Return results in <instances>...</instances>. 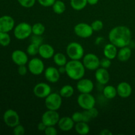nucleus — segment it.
I'll return each mask as SVG.
<instances>
[{
	"label": "nucleus",
	"instance_id": "obj_1",
	"mask_svg": "<svg viewBox=\"0 0 135 135\" xmlns=\"http://www.w3.org/2000/svg\"><path fill=\"white\" fill-rule=\"evenodd\" d=\"M131 31L125 26H117L110 30L108 38L110 43L117 47H125L131 42Z\"/></svg>",
	"mask_w": 135,
	"mask_h": 135
},
{
	"label": "nucleus",
	"instance_id": "obj_2",
	"mask_svg": "<svg viewBox=\"0 0 135 135\" xmlns=\"http://www.w3.org/2000/svg\"><path fill=\"white\" fill-rule=\"evenodd\" d=\"M66 74L71 79L79 80L83 79L85 75V67L83 62L79 60H72L68 61L65 65Z\"/></svg>",
	"mask_w": 135,
	"mask_h": 135
},
{
	"label": "nucleus",
	"instance_id": "obj_3",
	"mask_svg": "<svg viewBox=\"0 0 135 135\" xmlns=\"http://www.w3.org/2000/svg\"><path fill=\"white\" fill-rule=\"evenodd\" d=\"M66 53L67 56L72 60H80L84 57V50L80 44L73 42L67 46Z\"/></svg>",
	"mask_w": 135,
	"mask_h": 135
},
{
	"label": "nucleus",
	"instance_id": "obj_4",
	"mask_svg": "<svg viewBox=\"0 0 135 135\" xmlns=\"http://www.w3.org/2000/svg\"><path fill=\"white\" fill-rule=\"evenodd\" d=\"M32 34V26L27 22H21L18 24L14 29V35L18 40L26 39L30 37Z\"/></svg>",
	"mask_w": 135,
	"mask_h": 135
},
{
	"label": "nucleus",
	"instance_id": "obj_5",
	"mask_svg": "<svg viewBox=\"0 0 135 135\" xmlns=\"http://www.w3.org/2000/svg\"><path fill=\"white\" fill-rule=\"evenodd\" d=\"M45 105L47 109L57 111L62 105V97L59 94L50 93L45 98Z\"/></svg>",
	"mask_w": 135,
	"mask_h": 135
},
{
	"label": "nucleus",
	"instance_id": "obj_6",
	"mask_svg": "<svg viewBox=\"0 0 135 135\" xmlns=\"http://www.w3.org/2000/svg\"><path fill=\"white\" fill-rule=\"evenodd\" d=\"M77 103L84 110H88L95 106L96 100L90 93H80L77 98Z\"/></svg>",
	"mask_w": 135,
	"mask_h": 135
},
{
	"label": "nucleus",
	"instance_id": "obj_7",
	"mask_svg": "<svg viewBox=\"0 0 135 135\" xmlns=\"http://www.w3.org/2000/svg\"><path fill=\"white\" fill-rule=\"evenodd\" d=\"M83 63L86 69L90 71H94L100 66V60L98 57L94 54H86L83 58Z\"/></svg>",
	"mask_w": 135,
	"mask_h": 135
},
{
	"label": "nucleus",
	"instance_id": "obj_8",
	"mask_svg": "<svg viewBox=\"0 0 135 135\" xmlns=\"http://www.w3.org/2000/svg\"><path fill=\"white\" fill-rule=\"evenodd\" d=\"M74 32L75 34L80 38H88L92 36L94 30L91 25L85 22H80L75 25Z\"/></svg>",
	"mask_w": 135,
	"mask_h": 135
},
{
	"label": "nucleus",
	"instance_id": "obj_9",
	"mask_svg": "<svg viewBox=\"0 0 135 135\" xmlns=\"http://www.w3.org/2000/svg\"><path fill=\"white\" fill-rule=\"evenodd\" d=\"M59 114L57 111L47 109L42 116V121L46 126H55L59 121Z\"/></svg>",
	"mask_w": 135,
	"mask_h": 135
},
{
	"label": "nucleus",
	"instance_id": "obj_10",
	"mask_svg": "<svg viewBox=\"0 0 135 135\" xmlns=\"http://www.w3.org/2000/svg\"><path fill=\"white\" fill-rule=\"evenodd\" d=\"M44 67L43 61L38 57L32 58L28 63V71L34 75H41L44 71Z\"/></svg>",
	"mask_w": 135,
	"mask_h": 135
},
{
	"label": "nucleus",
	"instance_id": "obj_11",
	"mask_svg": "<svg viewBox=\"0 0 135 135\" xmlns=\"http://www.w3.org/2000/svg\"><path fill=\"white\" fill-rule=\"evenodd\" d=\"M3 120L5 123L9 127H16L20 124V117L17 112L9 109L5 112L3 115Z\"/></svg>",
	"mask_w": 135,
	"mask_h": 135
},
{
	"label": "nucleus",
	"instance_id": "obj_12",
	"mask_svg": "<svg viewBox=\"0 0 135 135\" xmlns=\"http://www.w3.org/2000/svg\"><path fill=\"white\" fill-rule=\"evenodd\" d=\"M33 93L38 98H46L51 93V88L47 83H39L34 86Z\"/></svg>",
	"mask_w": 135,
	"mask_h": 135
},
{
	"label": "nucleus",
	"instance_id": "obj_13",
	"mask_svg": "<svg viewBox=\"0 0 135 135\" xmlns=\"http://www.w3.org/2000/svg\"><path fill=\"white\" fill-rule=\"evenodd\" d=\"M76 88L80 93H90L94 89V83L90 79L83 78L78 80Z\"/></svg>",
	"mask_w": 135,
	"mask_h": 135
},
{
	"label": "nucleus",
	"instance_id": "obj_14",
	"mask_svg": "<svg viewBox=\"0 0 135 135\" xmlns=\"http://www.w3.org/2000/svg\"><path fill=\"white\" fill-rule=\"evenodd\" d=\"M95 78L99 84L102 85L107 84L110 79V75L107 69L103 67H99L95 72Z\"/></svg>",
	"mask_w": 135,
	"mask_h": 135
},
{
	"label": "nucleus",
	"instance_id": "obj_15",
	"mask_svg": "<svg viewBox=\"0 0 135 135\" xmlns=\"http://www.w3.org/2000/svg\"><path fill=\"white\" fill-rule=\"evenodd\" d=\"M15 26V21L11 17L8 15L0 17V32H9L13 30Z\"/></svg>",
	"mask_w": 135,
	"mask_h": 135
},
{
	"label": "nucleus",
	"instance_id": "obj_16",
	"mask_svg": "<svg viewBox=\"0 0 135 135\" xmlns=\"http://www.w3.org/2000/svg\"><path fill=\"white\" fill-rule=\"evenodd\" d=\"M60 75L58 69L51 66L48 67L44 71L45 79L47 80V81L51 83H55L58 82L60 78Z\"/></svg>",
	"mask_w": 135,
	"mask_h": 135
},
{
	"label": "nucleus",
	"instance_id": "obj_17",
	"mask_svg": "<svg viewBox=\"0 0 135 135\" xmlns=\"http://www.w3.org/2000/svg\"><path fill=\"white\" fill-rule=\"evenodd\" d=\"M11 58L13 61L18 66L26 65L28 61V57L27 54L22 50H17L13 51Z\"/></svg>",
	"mask_w": 135,
	"mask_h": 135
},
{
	"label": "nucleus",
	"instance_id": "obj_18",
	"mask_svg": "<svg viewBox=\"0 0 135 135\" xmlns=\"http://www.w3.org/2000/svg\"><path fill=\"white\" fill-rule=\"evenodd\" d=\"M38 54L42 58L45 59H51L55 54L54 48L48 44H42L39 47Z\"/></svg>",
	"mask_w": 135,
	"mask_h": 135
},
{
	"label": "nucleus",
	"instance_id": "obj_19",
	"mask_svg": "<svg viewBox=\"0 0 135 135\" xmlns=\"http://www.w3.org/2000/svg\"><path fill=\"white\" fill-rule=\"evenodd\" d=\"M117 95L122 98H127L132 94V87L127 82H121L117 86Z\"/></svg>",
	"mask_w": 135,
	"mask_h": 135
},
{
	"label": "nucleus",
	"instance_id": "obj_20",
	"mask_svg": "<svg viewBox=\"0 0 135 135\" xmlns=\"http://www.w3.org/2000/svg\"><path fill=\"white\" fill-rule=\"evenodd\" d=\"M59 129L63 132L70 131L75 127V122L71 117H63L59 119L57 123Z\"/></svg>",
	"mask_w": 135,
	"mask_h": 135
},
{
	"label": "nucleus",
	"instance_id": "obj_21",
	"mask_svg": "<svg viewBox=\"0 0 135 135\" xmlns=\"http://www.w3.org/2000/svg\"><path fill=\"white\" fill-rule=\"evenodd\" d=\"M117 52L118 51H117V47L112 43L106 44L104 48V56L111 60L114 59L117 57Z\"/></svg>",
	"mask_w": 135,
	"mask_h": 135
},
{
	"label": "nucleus",
	"instance_id": "obj_22",
	"mask_svg": "<svg viewBox=\"0 0 135 135\" xmlns=\"http://www.w3.org/2000/svg\"><path fill=\"white\" fill-rule=\"evenodd\" d=\"M131 55V49L128 47V46H125V47H123L120 48V50L117 52V57L120 61L126 62L130 59Z\"/></svg>",
	"mask_w": 135,
	"mask_h": 135
},
{
	"label": "nucleus",
	"instance_id": "obj_23",
	"mask_svg": "<svg viewBox=\"0 0 135 135\" xmlns=\"http://www.w3.org/2000/svg\"><path fill=\"white\" fill-rule=\"evenodd\" d=\"M103 94L107 99L112 100V99L115 98L117 95V88L112 85L106 86L103 89Z\"/></svg>",
	"mask_w": 135,
	"mask_h": 135
},
{
	"label": "nucleus",
	"instance_id": "obj_24",
	"mask_svg": "<svg viewBox=\"0 0 135 135\" xmlns=\"http://www.w3.org/2000/svg\"><path fill=\"white\" fill-rule=\"evenodd\" d=\"M75 129L76 133L80 135H86L88 134L90 132V127L88 125V123L83 121L76 123L75 125Z\"/></svg>",
	"mask_w": 135,
	"mask_h": 135
},
{
	"label": "nucleus",
	"instance_id": "obj_25",
	"mask_svg": "<svg viewBox=\"0 0 135 135\" xmlns=\"http://www.w3.org/2000/svg\"><path fill=\"white\" fill-rule=\"evenodd\" d=\"M74 94L73 87L69 84H67L61 87L59 91V94L61 96L62 98H71Z\"/></svg>",
	"mask_w": 135,
	"mask_h": 135
},
{
	"label": "nucleus",
	"instance_id": "obj_26",
	"mask_svg": "<svg viewBox=\"0 0 135 135\" xmlns=\"http://www.w3.org/2000/svg\"><path fill=\"white\" fill-rule=\"evenodd\" d=\"M54 61L56 65L61 67V66H65L67 61V57L62 53H57V54H54Z\"/></svg>",
	"mask_w": 135,
	"mask_h": 135
},
{
	"label": "nucleus",
	"instance_id": "obj_27",
	"mask_svg": "<svg viewBox=\"0 0 135 135\" xmlns=\"http://www.w3.org/2000/svg\"><path fill=\"white\" fill-rule=\"evenodd\" d=\"M88 4L87 0H71L70 5L75 11H81L86 7Z\"/></svg>",
	"mask_w": 135,
	"mask_h": 135
},
{
	"label": "nucleus",
	"instance_id": "obj_28",
	"mask_svg": "<svg viewBox=\"0 0 135 135\" xmlns=\"http://www.w3.org/2000/svg\"><path fill=\"white\" fill-rule=\"evenodd\" d=\"M52 9L54 13L57 15H61L63 14L65 11L66 5L63 1L56 0L52 5Z\"/></svg>",
	"mask_w": 135,
	"mask_h": 135
},
{
	"label": "nucleus",
	"instance_id": "obj_29",
	"mask_svg": "<svg viewBox=\"0 0 135 135\" xmlns=\"http://www.w3.org/2000/svg\"><path fill=\"white\" fill-rule=\"evenodd\" d=\"M32 30L34 35L42 36L44 33L46 28L44 25L41 22H36L32 26Z\"/></svg>",
	"mask_w": 135,
	"mask_h": 135
},
{
	"label": "nucleus",
	"instance_id": "obj_30",
	"mask_svg": "<svg viewBox=\"0 0 135 135\" xmlns=\"http://www.w3.org/2000/svg\"><path fill=\"white\" fill-rule=\"evenodd\" d=\"M40 46L36 44L31 43L28 45L26 49V52L30 56H35L37 54H38L39 51Z\"/></svg>",
	"mask_w": 135,
	"mask_h": 135
},
{
	"label": "nucleus",
	"instance_id": "obj_31",
	"mask_svg": "<svg viewBox=\"0 0 135 135\" xmlns=\"http://www.w3.org/2000/svg\"><path fill=\"white\" fill-rule=\"evenodd\" d=\"M11 42L10 36L8 32H0V44L2 46H7Z\"/></svg>",
	"mask_w": 135,
	"mask_h": 135
},
{
	"label": "nucleus",
	"instance_id": "obj_32",
	"mask_svg": "<svg viewBox=\"0 0 135 135\" xmlns=\"http://www.w3.org/2000/svg\"><path fill=\"white\" fill-rule=\"evenodd\" d=\"M17 1H18V3L23 7L31 8L36 3V0H17Z\"/></svg>",
	"mask_w": 135,
	"mask_h": 135
},
{
	"label": "nucleus",
	"instance_id": "obj_33",
	"mask_svg": "<svg viewBox=\"0 0 135 135\" xmlns=\"http://www.w3.org/2000/svg\"><path fill=\"white\" fill-rule=\"evenodd\" d=\"M91 26H92L94 32H98L104 28V24H103L102 21L100 20H96L92 22V23L91 24Z\"/></svg>",
	"mask_w": 135,
	"mask_h": 135
},
{
	"label": "nucleus",
	"instance_id": "obj_34",
	"mask_svg": "<svg viewBox=\"0 0 135 135\" xmlns=\"http://www.w3.org/2000/svg\"><path fill=\"white\" fill-rule=\"evenodd\" d=\"M71 118L74 121L75 123H79L83 121V112H76L74 113H73Z\"/></svg>",
	"mask_w": 135,
	"mask_h": 135
},
{
	"label": "nucleus",
	"instance_id": "obj_35",
	"mask_svg": "<svg viewBox=\"0 0 135 135\" xmlns=\"http://www.w3.org/2000/svg\"><path fill=\"white\" fill-rule=\"evenodd\" d=\"M13 133L15 135H23L25 133V129L22 125L18 124L13 129Z\"/></svg>",
	"mask_w": 135,
	"mask_h": 135
},
{
	"label": "nucleus",
	"instance_id": "obj_36",
	"mask_svg": "<svg viewBox=\"0 0 135 135\" xmlns=\"http://www.w3.org/2000/svg\"><path fill=\"white\" fill-rule=\"evenodd\" d=\"M37 1L42 6L45 7H52L56 0H37Z\"/></svg>",
	"mask_w": 135,
	"mask_h": 135
},
{
	"label": "nucleus",
	"instance_id": "obj_37",
	"mask_svg": "<svg viewBox=\"0 0 135 135\" xmlns=\"http://www.w3.org/2000/svg\"><path fill=\"white\" fill-rule=\"evenodd\" d=\"M112 65V62H111V59H108V58L105 57L103 58L100 60V67H103L105 69H108Z\"/></svg>",
	"mask_w": 135,
	"mask_h": 135
},
{
	"label": "nucleus",
	"instance_id": "obj_38",
	"mask_svg": "<svg viewBox=\"0 0 135 135\" xmlns=\"http://www.w3.org/2000/svg\"><path fill=\"white\" fill-rule=\"evenodd\" d=\"M31 43H34L38 46H40L43 44V38L41 37V36L33 35L31 37Z\"/></svg>",
	"mask_w": 135,
	"mask_h": 135
},
{
	"label": "nucleus",
	"instance_id": "obj_39",
	"mask_svg": "<svg viewBox=\"0 0 135 135\" xmlns=\"http://www.w3.org/2000/svg\"><path fill=\"white\" fill-rule=\"evenodd\" d=\"M44 133L46 135H56L57 131L54 126H47L44 131Z\"/></svg>",
	"mask_w": 135,
	"mask_h": 135
},
{
	"label": "nucleus",
	"instance_id": "obj_40",
	"mask_svg": "<svg viewBox=\"0 0 135 135\" xmlns=\"http://www.w3.org/2000/svg\"><path fill=\"white\" fill-rule=\"evenodd\" d=\"M28 69L26 67V65H22L18 66V73L20 75H25L27 73V71Z\"/></svg>",
	"mask_w": 135,
	"mask_h": 135
},
{
	"label": "nucleus",
	"instance_id": "obj_41",
	"mask_svg": "<svg viewBox=\"0 0 135 135\" xmlns=\"http://www.w3.org/2000/svg\"><path fill=\"white\" fill-rule=\"evenodd\" d=\"M83 122L88 123L89 121H90V120L92 119V117L90 115L89 112L88 110H84V112H83Z\"/></svg>",
	"mask_w": 135,
	"mask_h": 135
},
{
	"label": "nucleus",
	"instance_id": "obj_42",
	"mask_svg": "<svg viewBox=\"0 0 135 135\" xmlns=\"http://www.w3.org/2000/svg\"><path fill=\"white\" fill-rule=\"evenodd\" d=\"M88 112H89L90 115H91V117H92V118H96V117H98V110L96 108H95L94 107L92 108H91V109H88Z\"/></svg>",
	"mask_w": 135,
	"mask_h": 135
},
{
	"label": "nucleus",
	"instance_id": "obj_43",
	"mask_svg": "<svg viewBox=\"0 0 135 135\" xmlns=\"http://www.w3.org/2000/svg\"><path fill=\"white\" fill-rule=\"evenodd\" d=\"M46 127H47V126H46V125H45L44 123L42 121H41L40 123H39L38 125V129L39 131H42V132H44V131L46 130Z\"/></svg>",
	"mask_w": 135,
	"mask_h": 135
},
{
	"label": "nucleus",
	"instance_id": "obj_44",
	"mask_svg": "<svg viewBox=\"0 0 135 135\" xmlns=\"http://www.w3.org/2000/svg\"><path fill=\"white\" fill-rule=\"evenodd\" d=\"M100 134L101 135H112L113 133L109 130V129H103L101 132L100 133Z\"/></svg>",
	"mask_w": 135,
	"mask_h": 135
},
{
	"label": "nucleus",
	"instance_id": "obj_45",
	"mask_svg": "<svg viewBox=\"0 0 135 135\" xmlns=\"http://www.w3.org/2000/svg\"><path fill=\"white\" fill-rule=\"evenodd\" d=\"M104 39L102 37H98L96 39V41H95V44H96V45H98H98L101 44L104 42Z\"/></svg>",
	"mask_w": 135,
	"mask_h": 135
},
{
	"label": "nucleus",
	"instance_id": "obj_46",
	"mask_svg": "<svg viewBox=\"0 0 135 135\" xmlns=\"http://www.w3.org/2000/svg\"><path fill=\"white\" fill-rule=\"evenodd\" d=\"M58 70H59L60 74L66 73V67H65V66H61V67H59Z\"/></svg>",
	"mask_w": 135,
	"mask_h": 135
},
{
	"label": "nucleus",
	"instance_id": "obj_47",
	"mask_svg": "<svg viewBox=\"0 0 135 135\" xmlns=\"http://www.w3.org/2000/svg\"><path fill=\"white\" fill-rule=\"evenodd\" d=\"M99 0H87L88 4L90 5H95L98 3Z\"/></svg>",
	"mask_w": 135,
	"mask_h": 135
}]
</instances>
